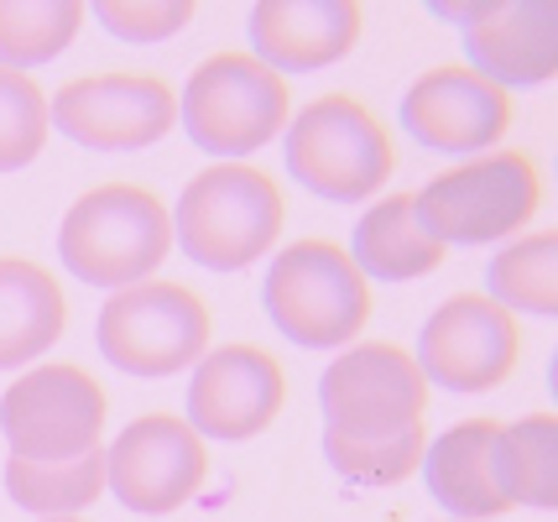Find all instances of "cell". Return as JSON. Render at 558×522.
<instances>
[{
    "mask_svg": "<svg viewBox=\"0 0 558 522\" xmlns=\"http://www.w3.org/2000/svg\"><path fill=\"white\" fill-rule=\"evenodd\" d=\"M209 475V449L194 423L178 413H146L125 423L121 439L105 449V491L142 518H168L198 497Z\"/></svg>",
    "mask_w": 558,
    "mask_h": 522,
    "instance_id": "8fae6325",
    "label": "cell"
},
{
    "mask_svg": "<svg viewBox=\"0 0 558 522\" xmlns=\"http://www.w3.org/2000/svg\"><path fill=\"white\" fill-rule=\"evenodd\" d=\"M288 173L318 199L355 204L391 183L397 147L355 95H318L288 125Z\"/></svg>",
    "mask_w": 558,
    "mask_h": 522,
    "instance_id": "3957f363",
    "label": "cell"
},
{
    "mask_svg": "<svg viewBox=\"0 0 558 522\" xmlns=\"http://www.w3.org/2000/svg\"><path fill=\"white\" fill-rule=\"evenodd\" d=\"M78 0H0V69H43L84 26Z\"/></svg>",
    "mask_w": 558,
    "mask_h": 522,
    "instance_id": "7402d4cb",
    "label": "cell"
},
{
    "mask_svg": "<svg viewBox=\"0 0 558 522\" xmlns=\"http://www.w3.org/2000/svg\"><path fill=\"white\" fill-rule=\"evenodd\" d=\"M43 522H78V518H43Z\"/></svg>",
    "mask_w": 558,
    "mask_h": 522,
    "instance_id": "83f0119b",
    "label": "cell"
},
{
    "mask_svg": "<svg viewBox=\"0 0 558 522\" xmlns=\"http://www.w3.org/2000/svg\"><path fill=\"white\" fill-rule=\"evenodd\" d=\"M318 402H324V428L376 439L423 423L428 381L408 350H397L391 340H365L344 350L340 361H329L318 381Z\"/></svg>",
    "mask_w": 558,
    "mask_h": 522,
    "instance_id": "30bf717a",
    "label": "cell"
},
{
    "mask_svg": "<svg viewBox=\"0 0 558 522\" xmlns=\"http://www.w3.org/2000/svg\"><path fill=\"white\" fill-rule=\"evenodd\" d=\"M490 475L507 507H558V418L527 413L517 423H501L490 445Z\"/></svg>",
    "mask_w": 558,
    "mask_h": 522,
    "instance_id": "ffe728a7",
    "label": "cell"
},
{
    "mask_svg": "<svg viewBox=\"0 0 558 522\" xmlns=\"http://www.w3.org/2000/svg\"><path fill=\"white\" fill-rule=\"evenodd\" d=\"M48 121L89 151H142L178 125V95L157 74H84L58 89Z\"/></svg>",
    "mask_w": 558,
    "mask_h": 522,
    "instance_id": "7c38bea8",
    "label": "cell"
},
{
    "mask_svg": "<svg viewBox=\"0 0 558 522\" xmlns=\"http://www.w3.org/2000/svg\"><path fill=\"white\" fill-rule=\"evenodd\" d=\"M5 491H11L16 507L37 512V518H73L105 491V449H89L78 460H58V465H37V460L11 454Z\"/></svg>",
    "mask_w": 558,
    "mask_h": 522,
    "instance_id": "44dd1931",
    "label": "cell"
},
{
    "mask_svg": "<svg viewBox=\"0 0 558 522\" xmlns=\"http://www.w3.org/2000/svg\"><path fill=\"white\" fill-rule=\"evenodd\" d=\"M365 11L355 0H262L251 11V58L271 74H308L350 58L361 43Z\"/></svg>",
    "mask_w": 558,
    "mask_h": 522,
    "instance_id": "2e32d148",
    "label": "cell"
},
{
    "mask_svg": "<svg viewBox=\"0 0 558 522\" xmlns=\"http://www.w3.org/2000/svg\"><path fill=\"white\" fill-rule=\"evenodd\" d=\"M282 194L262 168L251 162H215L189 178L183 199L172 209V241L189 262L209 272H241L262 262L282 235Z\"/></svg>",
    "mask_w": 558,
    "mask_h": 522,
    "instance_id": "7a4b0ae2",
    "label": "cell"
},
{
    "mask_svg": "<svg viewBox=\"0 0 558 522\" xmlns=\"http://www.w3.org/2000/svg\"><path fill=\"white\" fill-rule=\"evenodd\" d=\"M69 329V299L43 262L0 256V372L43 361Z\"/></svg>",
    "mask_w": 558,
    "mask_h": 522,
    "instance_id": "ac0fdd59",
    "label": "cell"
},
{
    "mask_svg": "<svg viewBox=\"0 0 558 522\" xmlns=\"http://www.w3.org/2000/svg\"><path fill=\"white\" fill-rule=\"evenodd\" d=\"M428 11H434L438 22H460V26H470L475 16H481V11H486V0H475V5H449V0H434Z\"/></svg>",
    "mask_w": 558,
    "mask_h": 522,
    "instance_id": "4316f807",
    "label": "cell"
},
{
    "mask_svg": "<svg viewBox=\"0 0 558 522\" xmlns=\"http://www.w3.org/2000/svg\"><path fill=\"white\" fill-rule=\"evenodd\" d=\"M267 319L292 345L340 350L371 319V282L335 241H298L267 267L262 282Z\"/></svg>",
    "mask_w": 558,
    "mask_h": 522,
    "instance_id": "277c9868",
    "label": "cell"
},
{
    "mask_svg": "<svg viewBox=\"0 0 558 522\" xmlns=\"http://www.w3.org/2000/svg\"><path fill=\"white\" fill-rule=\"evenodd\" d=\"M444 251L434 235L417 224L413 194H387L376 199L355 224V241H350V262L361 267V277H381V282H413L444 267Z\"/></svg>",
    "mask_w": 558,
    "mask_h": 522,
    "instance_id": "d6986e66",
    "label": "cell"
},
{
    "mask_svg": "<svg viewBox=\"0 0 558 522\" xmlns=\"http://www.w3.org/2000/svg\"><path fill=\"white\" fill-rule=\"evenodd\" d=\"M105 413H110L105 387L69 361L32 366L0 398L5 445L16 460H37V465H58V460H78V454L99 449Z\"/></svg>",
    "mask_w": 558,
    "mask_h": 522,
    "instance_id": "ba28073f",
    "label": "cell"
},
{
    "mask_svg": "<svg viewBox=\"0 0 558 522\" xmlns=\"http://www.w3.org/2000/svg\"><path fill=\"white\" fill-rule=\"evenodd\" d=\"M288 78L271 74L251 52L204 58L189 78V89H183V131L198 151H209L219 162L262 151L288 125Z\"/></svg>",
    "mask_w": 558,
    "mask_h": 522,
    "instance_id": "8992f818",
    "label": "cell"
},
{
    "mask_svg": "<svg viewBox=\"0 0 558 522\" xmlns=\"http://www.w3.org/2000/svg\"><path fill=\"white\" fill-rule=\"evenodd\" d=\"M511 95L481 78L470 63H438L413 78L402 95V125L417 147L444 151V157H486L507 142L511 131Z\"/></svg>",
    "mask_w": 558,
    "mask_h": 522,
    "instance_id": "4fadbf2b",
    "label": "cell"
},
{
    "mask_svg": "<svg viewBox=\"0 0 558 522\" xmlns=\"http://www.w3.org/2000/svg\"><path fill=\"white\" fill-rule=\"evenodd\" d=\"M413 209L438 246L501 241L543 209V173L527 151H486L417 189Z\"/></svg>",
    "mask_w": 558,
    "mask_h": 522,
    "instance_id": "5b68a950",
    "label": "cell"
},
{
    "mask_svg": "<svg viewBox=\"0 0 558 522\" xmlns=\"http://www.w3.org/2000/svg\"><path fill=\"white\" fill-rule=\"evenodd\" d=\"M423 449H428V428L413 423L402 434H376V439H355V434H335L324 428V454L329 465L355 481V486H397L423 465Z\"/></svg>",
    "mask_w": 558,
    "mask_h": 522,
    "instance_id": "cb8c5ba5",
    "label": "cell"
},
{
    "mask_svg": "<svg viewBox=\"0 0 558 522\" xmlns=\"http://www.w3.org/2000/svg\"><path fill=\"white\" fill-rule=\"evenodd\" d=\"M282 402H288V376L271 350L219 345L198 355V372L189 381V423L198 439L245 445L277 423Z\"/></svg>",
    "mask_w": 558,
    "mask_h": 522,
    "instance_id": "5bb4252c",
    "label": "cell"
},
{
    "mask_svg": "<svg viewBox=\"0 0 558 522\" xmlns=\"http://www.w3.org/2000/svg\"><path fill=\"white\" fill-rule=\"evenodd\" d=\"M172 215L142 183H99L78 194L58 230V256L89 288H136L168 262Z\"/></svg>",
    "mask_w": 558,
    "mask_h": 522,
    "instance_id": "6da1fadb",
    "label": "cell"
},
{
    "mask_svg": "<svg viewBox=\"0 0 558 522\" xmlns=\"http://www.w3.org/2000/svg\"><path fill=\"white\" fill-rule=\"evenodd\" d=\"M501 423L496 418H464L454 428H444L434 445L423 449V481L428 497L460 522H486L511 512L507 497L496 491L490 475V445H496Z\"/></svg>",
    "mask_w": 558,
    "mask_h": 522,
    "instance_id": "e0dca14e",
    "label": "cell"
},
{
    "mask_svg": "<svg viewBox=\"0 0 558 522\" xmlns=\"http://www.w3.org/2000/svg\"><path fill=\"white\" fill-rule=\"evenodd\" d=\"M470 69L496 89H533L558 74V5L554 0H486L464 26Z\"/></svg>",
    "mask_w": 558,
    "mask_h": 522,
    "instance_id": "9a60e30c",
    "label": "cell"
},
{
    "mask_svg": "<svg viewBox=\"0 0 558 522\" xmlns=\"http://www.w3.org/2000/svg\"><path fill=\"white\" fill-rule=\"evenodd\" d=\"M490 303H501L507 314H533L554 319L558 314V235H522L511 246L496 251L490 262Z\"/></svg>",
    "mask_w": 558,
    "mask_h": 522,
    "instance_id": "603a6c76",
    "label": "cell"
},
{
    "mask_svg": "<svg viewBox=\"0 0 558 522\" xmlns=\"http://www.w3.org/2000/svg\"><path fill=\"white\" fill-rule=\"evenodd\" d=\"M48 95L32 74L0 69V173H16L26 162H37V151L48 147Z\"/></svg>",
    "mask_w": 558,
    "mask_h": 522,
    "instance_id": "d4e9b609",
    "label": "cell"
},
{
    "mask_svg": "<svg viewBox=\"0 0 558 522\" xmlns=\"http://www.w3.org/2000/svg\"><path fill=\"white\" fill-rule=\"evenodd\" d=\"M105 32H116L121 43H162L172 32L194 22V0H162V5H125V0H105L99 5Z\"/></svg>",
    "mask_w": 558,
    "mask_h": 522,
    "instance_id": "484cf974",
    "label": "cell"
},
{
    "mask_svg": "<svg viewBox=\"0 0 558 522\" xmlns=\"http://www.w3.org/2000/svg\"><path fill=\"white\" fill-rule=\"evenodd\" d=\"M209 303L183 282L146 277L136 288H121L116 299L99 308L95 340L110 366L131 376H172L194 366L209 350Z\"/></svg>",
    "mask_w": 558,
    "mask_h": 522,
    "instance_id": "52a82bcc",
    "label": "cell"
},
{
    "mask_svg": "<svg viewBox=\"0 0 558 522\" xmlns=\"http://www.w3.org/2000/svg\"><path fill=\"white\" fill-rule=\"evenodd\" d=\"M417 372L449 392H490L522 366V324L486 293H454L417 335Z\"/></svg>",
    "mask_w": 558,
    "mask_h": 522,
    "instance_id": "9c48e42d",
    "label": "cell"
}]
</instances>
